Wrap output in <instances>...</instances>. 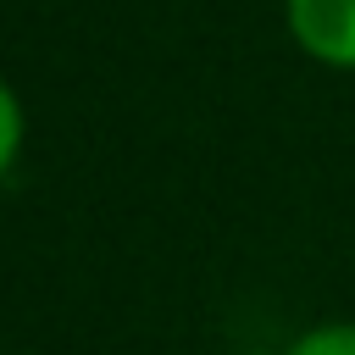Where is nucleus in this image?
<instances>
[{
  "instance_id": "f257e3e1",
  "label": "nucleus",
  "mask_w": 355,
  "mask_h": 355,
  "mask_svg": "<svg viewBox=\"0 0 355 355\" xmlns=\"http://www.w3.org/2000/svg\"><path fill=\"white\" fill-rule=\"evenodd\" d=\"M288 33L311 61L355 72V0H288Z\"/></svg>"
},
{
  "instance_id": "f03ea898",
  "label": "nucleus",
  "mask_w": 355,
  "mask_h": 355,
  "mask_svg": "<svg viewBox=\"0 0 355 355\" xmlns=\"http://www.w3.org/2000/svg\"><path fill=\"white\" fill-rule=\"evenodd\" d=\"M283 355H355V322H327V327H311V333H300Z\"/></svg>"
},
{
  "instance_id": "7ed1b4c3",
  "label": "nucleus",
  "mask_w": 355,
  "mask_h": 355,
  "mask_svg": "<svg viewBox=\"0 0 355 355\" xmlns=\"http://www.w3.org/2000/svg\"><path fill=\"white\" fill-rule=\"evenodd\" d=\"M17 150H22V105H17L11 83L0 78V178L17 166Z\"/></svg>"
}]
</instances>
